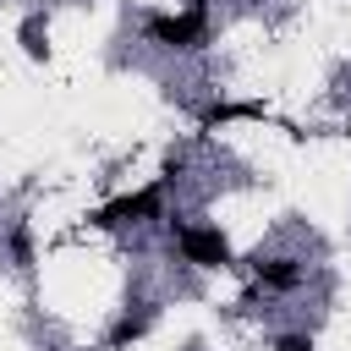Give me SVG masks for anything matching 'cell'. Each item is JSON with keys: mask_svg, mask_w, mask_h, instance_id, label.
I'll use <instances>...</instances> for the list:
<instances>
[{"mask_svg": "<svg viewBox=\"0 0 351 351\" xmlns=\"http://www.w3.org/2000/svg\"><path fill=\"white\" fill-rule=\"evenodd\" d=\"M280 351H313L307 335H280Z\"/></svg>", "mask_w": 351, "mask_h": 351, "instance_id": "5b68a950", "label": "cell"}, {"mask_svg": "<svg viewBox=\"0 0 351 351\" xmlns=\"http://www.w3.org/2000/svg\"><path fill=\"white\" fill-rule=\"evenodd\" d=\"M181 252H186V263H203V269L230 263V247H225V236L214 225H186L181 230Z\"/></svg>", "mask_w": 351, "mask_h": 351, "instance_id": "6da1fadb", "label": "cell"}, {"mask_svg": "<svg viewBox=\"0 0 351 351\" xmlns=\"http://www.w3.org/2000/svg\"><path fill=\"white\" fill-rule=\"evenodd\" d=\"M148 33H154L159 44H176V49H192V44L203 38V5H192L186 16H154V22H148Z\"/></svg>", "mask_w": 351, "mask_h": 351, "instance_id": "7a4b0ae2", "label": "cell"}, {"mask_svg": "<svg viewBox=\"0 0 351 351\" xmlns=\"http://www.w3.org/2000/svg\"><path fill=\"white\" fill-rule=\"evenodd\" d=\"M154 208H159V186H148V192H137V197H121V203L99 208V225H126V219H143V214H154Z\"/></svg>", "mask_w": 351, "mask_h": 351, "instance_id": "3957f363", "label": "cell"}, {"mask_svg": "<svg viewBox=\"0 0 351 351\" xmlns=\"http://www.w3.org/2000/svg\"><path fill=\"white\" fill-rule=\"evenodd\" d=\"M252 269H258V280H263V285H280V291H291V285H296V280H302V269H296V263H291V258H269V263H263V258H258V263H252Z\"/></svg>", "mask_w": 351, "mask_h": 351, "instance_id": "277c9868", "label": "cell"}]
</instances>
